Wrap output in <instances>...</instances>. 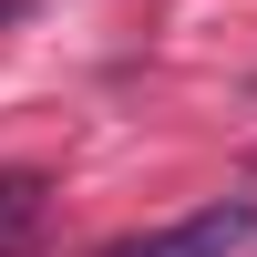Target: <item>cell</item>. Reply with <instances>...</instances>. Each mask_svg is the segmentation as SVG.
<instances>
[{
	"label": "cell",
	"instance_id": "7a4b0ae2",
	"mask_svg": "<svg viewBox=\"0 0 257 257\" xmlns=\"http://www.w3.org/2000/svg\"><path fill=\"white\" fill-rule=\"evenodd\" d=\"M41 216H52V185L11 165V175H0V257H21V247H31V237H41Z\"/></svg>",
	"mask_w": 257,
	"mask_h": 257
},
{
	"label": "cell",
	"instance_id": "6da1fadb",
	"mask_svg": "<svg viewBox=\"0 0 257 257\" xmlns=\"http://www.w3.org/2000/svg\"><path fill=\"white\" fill-rule=\"evenodd\" d=\"M247 247H257V196H216L196 216H165L144 237H113L103 257H247Z\"/></svg>",
	"mask_w": 257,
	"mask_h": 257
},
{
	"label": "cell",
	"instance_id": "3957f363",
	"mask_svg": "<svg viewBox=\"0 0 257 257\" xmlns=\"http://www.w3.org/2000/svg\"><path fill=\"white\" fill-rule=\"evenodd\" d=\"M0 21H21V0H0Z\"/></svg>",
	"mask_w": 257,
	"mask_h": 257
}]
</instances>
